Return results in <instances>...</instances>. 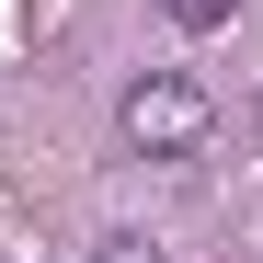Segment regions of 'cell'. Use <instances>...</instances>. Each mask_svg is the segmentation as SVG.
<instances>
[{
  "label": "cell",
  "instance_id": "2",
  "mask_svg": "<svg viewBox=\"0 0 263 263\" xmlns=\"http://www.w3.org/2000/svg\"><path fill=\"white\" fill-rule=\"evenodd\" d=\"M229 12H240V0H172V23H183V34H217Z\"/></svg>",
  "mask_w": 263,
  "mask_h": 263
},
{
  "label": "cell",
  "instance_id": "1",
  "mask_svg": "<svg viewBox=\"0 0 263 263\" xmlns=\"http://www.w3.org/2000/svg\"><path fill=\"white\" fill-rule=\"evenodd\" d=\"M115 126H126V149H138V160H195V149L217 138V103H206V80H183V69H149L138 92L115 103Z\"/></svg>",
  "mask_w": 263,
  "mask_h": 263
}]
</instances>
